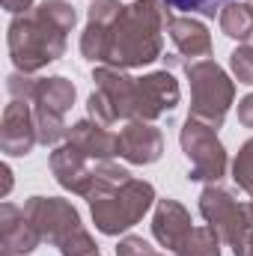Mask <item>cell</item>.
I'll use <instances>...</instances> for the list:
<instances>
[{"label": "cell", "mask_w": 253, "mask_h": 256, "mask_svg": "<svg viewBox=\"0 0 253 256\" xmlns=\"http://www.w3.org/2000/svg\"><path fill=\"white\" fill-rule=\"evenodd\" d=\"M244 3H248V6H250V12H253V0H244Z\"/></svg>", "instance_id": "31"}, {"label": "cell", "mask_w": 253, "mask_h": 256, "mask_svg": "<svg viewBox=\"0 0 253 256\" xmlns=\"http://www.w3.org/2000/svg\"><path fill=\"white\" fill-rule=\"evenodd\" d=\"M170 15L173 12L164 0H134L122 6L120 18L108 30V48L102 66L128 72L155 63L164 51V30Z\"/></svg>", "instance_id": "2"}, {"label": "cell", "mask_w": 253, "mask_h": 256, "mask_svg": "<svg viewBox=\"0 0 253 256\" xmlns=\"http://www.w3.org/2000/svg\"><path fill=\"white\" fill-rule=\"evenodd\" d=\"M161 256H164V254H161Z\"/></svg>", "instance_id": "32"}, {"label": "cell", "mask_w": 253, "mask_h": 256, "mask_svg": "<svg viewBox=\"0 0 253 256\" xmlns=\"http://www.w3.org/2000/svg\"><path fill=\"white\" fill-rule=\"evenodd\" d=\"M24 212L36 224L42 238L51 242L54 248H63L72 236H78L84 230L78 208L63 196H30L24 202Z\"/></svg>", "instance_id": "9"}, {"label": "cell", "mask_w": 253, "mask_h": 256, "mask_svg": "<svg viewBox=\"0 0 253 256\" xmlns=\"http://www.w3.org/2000/svg\"><path fill=\"white\" fill-rule=\"evenodd\" d=\"M232 179L236 185L244 194L253 196V137L242 143V149L236 152V161H232Z\"/></svg>", "instance_id": "22"}, {"label": "cell", "mask_w": 253, "mask_h": 256, "mask_svg": "<svg viewBox=\"0 0 253 256\" xmlns=\"http://www.w3.org/2000/svg\"><path fill=\"white\" fill-rule=\"evenodd\" d=\"M182 98V90H179V80L173 78L170 68H161V72H149L143 78H137V114L134 120H143V122H155L158 116L170 114Z\"/></svg>", "instance_id": "10"}, {"label": "cell", "mask_w": 253, "mask_h": 256, "mask_svg": "<svg viewBox=\"0 0 253 256\" xmlns=\"http://www.w3.org/2000/svg\"><path fill=\"white\" fill-rule=\"evenodd\" d=\"M51 173L57 179V185L63 191H72L78 196H84L86 191V182H90V173H92V164L86 155H80L72 143H60L54 152H51Z\"/></svg>", "instance_id": "18"}, {"label": "cell", "mask_w": 253, "mask_h": 256, "mask_svg": "<svg viewBox=\"0 0 253 256\" xmlns=\"http://www.w3.org/2000/svg\"><path fill=\"white\" fill-rule=\"evenodd\" d=\"M74 84L54 74V78H36L30 104H33V116H36V131H39V143L42 146H57L60 140H66V114L74 104Z\"/></svg>", "instance_id": "7"}, {"label": "cell", "mask_w": 253, "mask_h": 256, "mask_svg": "<svg viewBox=\"0 0 253 256\" xmlns=\"http://www.w3.org/2000/svg\"><path fill=\"white\" fill-rule=\"evenodd\" d=\"M218 21H220L224 36H230V39L244 42V39H250V36H253V12H250V6H248V3H242V0L226 3V6L220 9Z\"/></svg>", "instance_id": "20"}, {"label": "cell", "mask_w": 253, "mask_h": 256, "mask_svg": "<svg viewBox=\"0 0 253 256\" xmlns=\"http://www.w3.org/2000/svg\"><path fill=\"white\" fill-rule=\"evenodd\" d=\"M179 143H182V152L190 161V182H206V185H218L224 176H226V167H230V158H226V149L224 143L218 140V128L206 126L200 120L188 116L185 126L179 131Z\"/></svg>", "instance_id": "8"}, {"label": "cell", "mask_w": 253, "mask_h": 256, "mask_svg": "<svg viewBox=\"0 0 253 256\" xmlns=\"http://www.w3.org/2000/svg\"><path fill=\"white\" fill-rule=\"evenodd\" d=\"M185 78L190 84V114L194 120L220 128L230 108L236 104V84L214 60L185 63Z\"/></svg>", "instance_id": "3"}, {"label": "cell", "mask_w": 253, "mask_h": 256, "mask_svg": "<svg viewBox=\"0 0 253 256\" xmlns=\"http://www.w3.org/2000/svg\"><path fill=\"white\" fill-rule=\"evenodd\" d=\"M238 122L244 128H253V92H248V96L238 102Z\"/></svg>", "instance_id": "26"}, {"label": "cell", "mask_w": 253, "mask_h": 256, "mask_svg": "<svg viewBox=\"0 0 253 256\" xmlns=\"http://www.w3.org/2000/svg\"><path fill=\"white\" fill-rule=\"evenodd\" d=\"M116 256H161L143 236H122L116 244Z\"/></svg>", "instance_id": "25"}, {"label": "cell", "mask_w": 253, "mask_h": 256, "mask_svg": "<svg viewBox=\"0 0 253 256\" xmlns=\"http://www.w3.org/2000/svg\"><path fill=\"white\" fill-rule=\"evenodd\" d=\"M155 206V188L143 179H128L120 191L90 200L92 224L102 236H122L134 224L143 220V214Z\"/></svg>", "instance_id": "4"}, {"label": "cell", "mask_w": 253, "mask_h": 256, "mask_svg": "<svg viewBox=\"0 0 253 256\" xmlns=\"http://www.w3.org/2000/svg\"><path fill=\"white\" fill-rule=\"evenodd\" d=\"M0 176H3V196H9V191H12V170H9V164H3L0 167Z\"/></svg>", "instance_id": "28"}, {"label": "cell", "mask_w": 253, "mask_h": 256, "mask_svg": "<svg viewBox=\"0 0 253 256\" xmlns=\"http://www.w3.org/2000/svg\"><path fill=\"white\" fill-rule=\"evenodd\" d=\"M42 242H45L42 232L36 230V224L27 218L24 208H18L15 202L0 206V248H3V256L33 254Z\"/></svg>", "instance_id": "12"}, {"label": "cell", "mask_w": 253, "mask_h": 256, "mask_svg": "<svg viewBox=\"0 0 253 256\" xmlns=\"http://www.w3.org/2000/svg\"><path fill=\"white\" fill-rule=\"evenodd\" d=\"M167 33L176 45V51L182 54V60H208L212 57V36L208 27L190 15H170L167 21Z\"/></svg>", "instance_id": "17"}, {"label": "cell", "mask_w": 253, "mask_h": 256, "mask_svg": "<svg viewBox=\"0 0 253 256\" xmlns=\"http://www.w3.org/2000/svg\"><path fill=\"white\" fill-rule=\"evenodd\" d=\"M128 179H131V173L126 167H120L114 161H96L92 173H90V182H86V191H84V200H98V196L120 191Z\"/></svg>", "instance_id": "19"}, {"label": "cell", "mask_w": 253, "mask_h": 256, "mask_svg": "<svg viewBox=\"0 0 253 256\" xmlns=\"http://www.w3.org/2000/svg\"><path fill=\"white\" fill-rule=\"evenodd\" d=\"M244 256H253V236H250V242H248V250H244Z\"/></svg>", "instance_id": "29"}, {"label": "cell", "mask_w": 253, "mask_h": 256, "mask_svg": "<svg viewBox=\"0 0 253 256\" xmlns=\"http://www.w3.org/2000/svg\"><path fill=\"white\" fill-rule=\"evenodd\" d=\"M220 236L214 226H194L185 244L176 250V256H220Z\"/></svg>", "instance_id": "21"}, {"label": "cell", "mask_w": 253, "mask_h": 256, "mask_svg": "<svg viewBox=\"0 0 253 256\" xmlns=\"http://www.w3.org/2000/svg\"><path fill=\"white\" fill-rule=\"evenodd\" d=\"M33 3H36V0H3V9L12 12V15H21V12H30Z\"/></svg>", "instance_id": "27"}, {"label": "cell", "mask_w": 253, "mask_h": 256, "mask_svg": "<svg viewBox=\"0 0 253 256\" xmlns=\"http://www.w3.org/2000/svg\"><path fill=\"white\" fill-rule=\"evenodd\" d=\"M200 214L206 218L208 226L218 230V236L232 248V254L244 256L253 236V218L248 212V202H238L220 185H206L200 194Z\"/></svg>", "instance_id": "6"}, {"label": "cell", "mask_w": 253, "mask_h": 256, "mask_svg": "<svg viewBox=\"0 0 253 256\" xmlns=\"http://www.w3.org/2000/svg\"><path fill=\"white\" fill-rule=\"evenodd\" d=\"M36 143H39V131H36L33 104L24 98H12L0 120V149L12 158H24L33 152Z\"/></svg>", "instance_id": "11"}, {"label": "cell", "mask_w": 253, "mask_h": 256, "mask_svg": "<svg viewBox=\"0 0 253 256\" xmlns=\"http://www.w3.org/2000/svg\"><path fill=\"white\" fill-rule=\"evenodd\" d=\"M190 212L179 202V200H158L155 202V214H152V236L161 248L167 250H179L190 236Z\"/></svg>", "instance_id": "16"}, {"label": "cell", "mask_w": 253, "mask_h": 256, "mask_svg": "<svg viewBox=\"0 0 253 256\" xmlns=\"http://www.w3.org/2000/svg\"><path fill=\"white\" fill-rule=\"evenodd\" d=\"M173 12H182V15H202V18H214L220 15V9L232 0H164Z\"/></svg>", "instance_id": "24"}, {"label": "cell", "mask_w": 253, "mask_h": 256, "mask_svg": "<svg viewBox=\"0 0 253 256\" xmlns=\"http://www.w3.org/2000/svg\"><path fill=\"white\" fill-rule=\"evenodd\" d=\"M126 3L120 0H92L86 12V27L80 33V54L90 63H104V48H108V30L120 18Z\"/></svg>", "instance_id": "13"}, {"label": "cell", "mask_w": 253, "mask_h": 256, "mask_svg": "<svg viewBox=\"0 0 253 256\" xmlns=\"http://www.w3.org/2000/svg\"><path fill=\"white\" fill-rule=\"evenodd\" d=\"M230 68H232V74H236L238 84L253 86V36L244 39V42L230 54Z\"/></svg>", "instance_id": "23"}, {"label": "cell", "mask_w": 253, "mask_h": 256, "mask_svg": "<svg viewBox=\"0 0 253 256\" xmlns=\"http://www.w3.org/2000/svg\"><path fill=\"white\" fill-rule=\"evenodd\" d=\"M78 24V12L68 0H42L36 9L9 21L6 45L18 72L36 74L66 54L68 33Z\"/></svg>", "instance_id": "1"}, {"label": "cell", "mask_w": 253, "mask_h": 256, "mask_svg": "<svg viewBox=\"0 0 253 256\" xmlns=\"http://www.w3.org/2000/svg\"><path fill=\"white\" fill-rule=\"evenodd\" d=\"M248 212H250V218H253V200H250V202H248Z\"/></svg>", "instance_id": "30"}, {"label": "cell", "mask_w": 253, "mask_h": 256, "mask_svg": "<svg viewBox=\"0 0 253 256\" xmlns=\"http://www.w3.org/2000/svg\"><path fill=\"white\" fill-rule=\"evenodd\" d=\"M164 155V134L161 128L143 120H131L120 131V158H126L128 164H155Z\"/></svg>", "instance_id": "14"}, {"label": "cell", "mask_w": 253, "mask_h": 256, "mask_svg": "<svg viewBox=\"0 0 253 256\" xmlns=\"http://www.w3.org/2000/svg\"><path fill=\"white\" fill-rule=\"evenodd\" d=\"M92 80H96V92L86 98L90 120L108 128L120 120L131 122L137 114V78H131L126 68L98 66L92 72Z\"/></svg>", "instance_id": "5"}, {"label": "cell", "mask_w": 253, "mask_h": 256, "mask_svg": "<svg viewBox=\"0 0 253 256\" xmlns=\"http://www.w3.org/2000/svg\"><path fill=\"white\" fill-rule=\"evenodd\" d=\"M66 143H72L90 161H110L114 155H120V134H114L108 126H102V122H96L90 116L68 126Z\"/></svg>", "instance_id": "15"}]
</instances>
